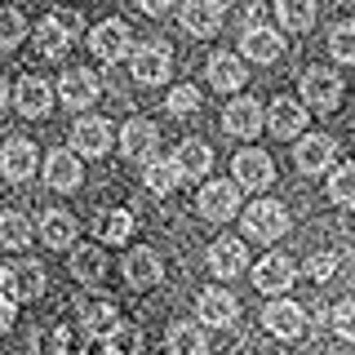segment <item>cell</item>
Returning a JSON list of instances; mask_svg holds the SVG:
<instances>
[{
	"label": "cell",
	"instance_id": "obj_1",
	"mask_svg": "<svg viewBox=\"0 0 355 355\" xmlns=\"http://www.w3.org/2000/svg\"><path fill=\"white\" fill-rule=\"evenodd\" d=\"M284 231H288L284 205H275V200H253V205L244 209V236H249V240L271 244V240H280Z\"/></svg>",
	"mask_w": 355,
	"mask_h": 355
},
{
	"label": "cell",
	"instance_id": "obj_2",
	"mask_svg": "<svg viewBox=\"0 0 355 355\" xmlns=\"http://www.w3.org/2000/svg\"><path fill=\"white\" fill-rule=\"evenodd\" d=\"M222 18H227V5H222V0H182V9H178L182 31H187V36H196V40L218 36Z\"/></svg>",
	"mask_w": 355,
	"mask_h": 355
},
{
	"label": "cell",
	"instance_id": "obj_3",
	"mask_svg": "<svg viewBox=\"0 0 355 355\" xmlns=\"http://www.w3.org/2000/svg\"><path fill=\"white\" fill-rule=\"evenodd\" d=\"M0 293L9 297V302H36L44 293V266L36 262H18V266H5V275H0Z\"/></svg>",
	"mask_w": 355,
	"mask_h": 355
},
{
	"label": "cell",
	"instance_id": "obj_4",
	"mask_svg": "<svg viewBox=\"0 0 355 355\" xmlns=\"http://www.w3.org/2000/svg\"><path fill=\"white\" fill-rule=\"evenodd\" d=\"M89 49H94V58H103V62L111 67V62L129 58L133 36H129V27H125L120 18H107V22H98V27L89 31Z\"/></svg>",
	"mask_w": 355,
	"mask_h": 355
},
{
	"label": "cell",
	"instance_id": "obj_5",
	"mask_svg": "<svg viewBox=\"0 0 355 355\" xmlns=\"http://www.w3.org/2000/svg\"><path fill=\"white\" fill-rule=\"evenodd\" d=\"M293 164H297L306 178L329 173L333 164H338V142H333L329 133H306V138L297 142V151H293Z\"/></svg>",
	"mask_w": 355,
	"mask_h": 355
},
{
	"label": "cell",
	"instance_id": "obj_6",
	"mask_svg": "<svg viewBox=\"0 0 355 355\" xmlns=\"http://www.w3.org/2000/svg\"><path fill=\"white\" fill-rule=\"evenodd\" d=\"M262 329L271 333V338H280V342H293V338H302L306 315H302V306H297V302H288V297H275V302L262 306Z\"/></svg>",
	"mask_w": 355,
	"mask_h": 355
},
{
	"label": "cell",
	"instance_id": "obj_7",
	"mask_svg": "<svg viewBox=\"0 0 355 355\" xmlns=\"http://www.w3.org/2000/svg\"><path fill=\"white\" fill-rule=\"evenodd\" d=\"M302 98H306V107H315V111H333L342 103V76L333 71V67H311L302 76Z\"/></svg>",
	"mask_w": 355,
	"mask_h": 355
},
{
	"label": "cell",
	"instance_id": "obj_8",
	"mask_svg": "<svg viewBox=\"0 0 355 355\" xmlns=\"http://www.w3.org/2000/svg\"><path fill=\"white\" fill-rule=\"evenodd\" d=\"M169 71H173L169 44L151 40V44H138V49H133V80L138 85H160V80H169Z\"/></svg>",
	"mask_w": 355,
	"mask_h": 355
},
{
	"label": "cell",
	"instance_id": "obj_9",
	"mask_svg": "<svg viewBox=\"0 0 355 355\" xmlns=\"http://www.w3.org/2000/svg\"><path fill=\"white\" fill-rule=\"evenodd\" d=\"M240 53L258 67H271V62H280V53H284V36L271 31V27H262V22H253V27L240 31Z\"/></svg>",
	"mask_w": 355,
	"mask_h": 355
},
{
	"label": "cell",
	"instance_id": "obj_10",
	"mask_svg": "<svg viewBox=\"0 0 355 355\" xmlns=\"http://www.w3.org/2000/svg\"><path fill=\"white\" fill-rule=\"evenodd\" d=\"M262 129H271L275 138H297L306 129V107L293 103V98H271V107L262 111Z\"/></svg>",
	"mask_w": 355,
	"mask_h": 355
},
{
	"label": "cell",
	"instance_id": "obj_11",
	"mask_svg": "<svg viewBox=\"0 0 355 355\" xmlns=\"http://www.w3.org/2000/svg\"><path fill=\"white\" fill-rule=\"evenodd\" d=\"M196 209H200V218H209V222H227V218H236V209H240V191H236V182H205V187H200Z\"/></svg>",
	"mask_w": 355,
	"mask_h": 355
},
{
	"label": "cell",
	"instance_id": "obj_12",
	"mask_svg": "<svg viewBox=\"0 0 355 355\" xmlns=\"http://www.w3.org/2000/svg\"><path fill=\"white\" fill-rule=\"evenodd\" d=\"M244 266H249V249H244L240 236H222V240L209 244V271L218 280H236Z\"/></svg>",
	"mask_w": 355,
	"mask_h": 355
},
{
	"label": "cell",
	"instance_id": "obj_13",
	"mask_svg": "<svg viewBox=\"0 0 355 355\" xmlns=\"http://www.w3.org/2000/svg\"><path fill=\"white\" fill-rule=\"evenodd\" d=\"M231 169H236V182H240V187H249V191H266V187L275 182V164H271V155L258 151V147L240 151L236 160H231Z\"/></svg>",
	"mask_w": 355,
	"mask_h": 355
},
{
	"label": "cell",
	"instance_id": "obj_14",
	"mask_svg": "<svg viewBox=\"0 0 355 355\" xmlns=\"http://www.w3.org/2000/svg\"><path fill=\"white\" fill-rule=\"evenodd\" d=\"M9 103H14L27 120H44L53 107V89L40 80V76H22V80L14 85V94H9Z\"/></svg>",
	"mask_w": 355,
	"mask_h": 355
},
{
	"label": "cell",
	"instance_id": "obj_15",
	"mask_svg": "<svg viewBox=\"0 0 355 355\" xmlns=\"http://www.w3.org/2000/svg\"><path fill=\"white\" fill-rule=\"evenodd\" d=\"M98 94H103V85H98V76L85 71V67H71V71L58 80V98L71 111H89V107L98 103Z\"/></svg>",
	"mask_w": 355,
	"mask_h": 355
},
{
	"label": "cell",
	"instance_id": "obj_16",
	"mask_svg": "<svg viewBox=\"0 0 355 355\" xmlns=\"http://www.w3.org/2000/svg\"><path fill=\"white\" fill-rule=\"evenodd\" d=\"M44 182H49L53 191H76V187L85 182V164H80V155L67 151V147L49 151V155H44Z\"/></svg>",
	"mask_w": 355,
	"mask_h": 355
},
{
	"label": "cell",
	"instance_id": "obj_17",
	"mask_svg": "<svg viewBox=\"0 0 355 355\" xmlns=\"http://www.w3.org/2000/svg\"><path fill=\"white\" fill-rule=\"evenodd\" d=\"M71 40H76V18L67 22L58 14H49V18L36 22V53L40 58H62L71 49Z\"/></svg>",
	"mask_w": 355,
	"mask_h": 355
},
{
	"label": "cell",
	"instance_id": "obj_18",
	"mask_svg": "<svg viewBox=\"0 0 355 355\" xmlns=\"http://www.w3.org/2000/svg\"><path fill=\"white\" fill-rule=\"evenodd\" d=\"M297 266L288 253H266V258H258V266H253V284L262 288V293H284L288 284H293Z\"/></svg>",
	"mask_w": 355,
	"mask_h": 355
},
{
	"label": "cell",
	"instance_id": "obj_19",
	"mask_svg": "<svg viewBox=\"0 0 355 355\" xmlns=\"http://www.w3.org/2000/svg\"><path fill=\"white\" fill-rule=\"evenodd\" d=\"M71 147L76 155H107L111 147V125L107 116H80L71 125Z\"/></svg>",
	"mask_w": 355,
	"mask_h": 355
},
{
	"label": "cell",
	"instance_id": "obj_20",
	"mask_svg": "<svg viewBox=\"0 0 355 355\" xmlns=\"http://www.w3.org/2000/svg\"><path fill=\"white\" fill-rule=\"evenodd\" d=\"M196 311H200V320H205V324L227 329V324H236L240 302H236V293H227V288H200Z\"/></svg>",
	"mask_w": 355,
	"mask_h": 355
},
{
	"label": "cell",
	"instance_id": "obj_21",
	"mask_svg": "<svg viewBox=\"0 0 355 355\" xmlns=\"http://www.w3.org/2000/svg\"><path fill=\"white\" fill-rule=\"evenodd\" d=\"M222 129L231 138H258L262 133V107L253 98H231V107L222 111Z\"/></svg>",
	"mask_w": 355,
	"mask_h": 355
},
{
	"label": "cell",
	"instance_id": "obj_22",
	"mask_svg": "<svg viewBox=\"0 0 355 355\" xmlns=\"http://www.w3.org/2000/svg\"><path fill=\"white\" fill-rule=\"evenodd\" d=\"M155 147H160V129H155L151 120H129V125L120 129V151H125V160H151Z\"/></svg>",
	"mask_w": 355,
	"mask_h": 355
},
{
	"label": "cell",
	"instance_id": "obj_23",
	"mask_svg": "<svg viewBox=\"0 0 355 355\" xmlns=\"http://www.w3.org/2000/svg\"><path fill=\"white\" fill-rule=\"evenodd\" d=\"M0 173H5L9 182H27V178L36 173V142L9 138L5 151H0Z\"/></svg>",
	"mask_w": 355,
	"mask_h": 355
},
{
	"label": "cell",
	"instance_id": "obj_24",
	"mask_svg": "<svg viewBox=\"0 0 355 355\" xmlns=\"http://www.w3.org/2000/svg\"><path fill=\"white\" fill-rule=\"evenodd\" d=\"M71 275L85 288L103 284L107 280V253H103V244H76V249H71Z\"/></svg>",
	"mask_w": 355,
	"mask_h": 355
},
{
	"label": "cell",
	"instance_id": "obj_25",
	"mask_svg": "<svg viewBox=\"0 0 355 355\" xmlns=\"http://www.w3.org/2000/svg\"><path fill=\"white\" fill-rule=\"evenodd\" d=\"M125 280L133 288H155L164 280V262H160V253L155 249H129V258H125Z\"/></svg>",
	"mask_w": 355,
	"mask_h": 355
},
{
	"label": "cell",
	"instance_id": "obj_26",
	"mask_svg": "<svg viewBox=\"0 0 355 355\" xmlns=\"http://www.w3.org/2000/svg\"><path fill=\"white\" fill-rule=\"evenodd\" d=\"M205 76H209V85H214L218 94H236L249 71H244V58H240V53H214L209 67H205Z\"/></svg>",
	"mask_w": 355,
	"mask_h": 355
},
{
	"label": "cell",
	"instance_id": "obj_27",
	"mask_svg": "<svg viewBox=\"0 0 355 355\" xmlns=\"http://www.w3.org/2000/svg\"><path fill=\"white\" fill-rule=\"evenodd\" d=\"M142 182H147L151 196H173L178 182H182L173 155H151V160H142Z\"/></svg>",
	"mask_w": 355,
	"mask_h": 355
},
{
	"label": "cell",
	"instance_id": "obj_28",
	"mask_svg": "<svg viewBox=\"0 0 355 355\" xmlns=\"http://www.w3.org/2000/svg\"><path fill=\"white\" fill-rule=\"evenodd\" d=\"M116 324H120V315H116V302H111V297H94V302H85V311H80V333H85V338L103 342Z\"/></svg>",
	"mask_w": 355,
	"mask_h": 355
},
{
	"label": "cell",
	"instance_id": "obj_29",
	"mask_svg": "<svg viewBox=\"0 0 355 355\" xmlns=\"http://www.w3.org/2000/svg\"><path fill=\"white\" fill-rule=\"evenodd\" d=\"M173 164H178V173H182V178H205L209 169H214V147L200 142V138H187L182 147L173 151Z\"/></svg>",
	"mask_w": 355,
	"mask_h": 355
},
{
	"label": "cell",
	"instance_id": "obj_30",
	"mask_svg": "<svg viewBox=\"0 0 355 355\" xmlns=\"http://www.w3.org/2000/svg\"><path fill=\"white\" fill-rule=\"evenodd\" d=\"M40 240L49 244V249H71V240H76V218L67 214V209H49V214L40 218Z\"/></svg>",
	"mask_w": 355,
	"mask_h": 355
},
{
	"label": "cell",
	"instance_id": "obj_31",
	"mask_svg": "<svg viewBox=\"0 0 355 355\" xmlns=\"http://www.w3.org/2000/svg\"><path fill=\"white\" fill-rule=\"evenodd\" d=\"M98 236H103V244H125L133 236V214L129 209H107V214H98Z\"/></svg>",
	"mask_w": 355,
	"mask_h": 355
},
{
	"label": "cell",
	"instance_id": "obj_32",
	"mask_svg": "<svg viewBox=\"0 0 355 355\" xmlns=\"http://www.w3.org/2000/svg\"><path fill=\"white\" fill-rule=\"evenodd\" d=\"M275 14H280L284 31H311V22H315V0H275Z\"/></svg>",
	"mask_w": 355,
	"mask_h": 355
},
{
	"label": "cell",
	"instance_id": "obj_33",
	"mask_svg": "<svg viewBox=\"0 0 355 355\" xmlns=\"http://www.w3.org/2000/svg\"><path fill=\"white\" fill-rule=\"evenodd\" d=\"M169 355H205V333H200V324H187V320L169 324Z\"/></svg>",
	"mask_w": 355,
	"mask_h": 355
},
{
	"label": "cell",
	"instance_id": "obj_34",
	"mask_svg": "<svg viewBox=\"0 0 355 355\" xmlns=\"http://www.w3.org/2000/svg\"><path fill=\"white\" fill-rule=\"evenodd\" d=\"M40 355H85V333L80 329H53V333H44V342H40Z\"/></svg>",
	"mask_w": 355,
	"mask_h": 355
},
{
	"label": "cell",
	"instance_id": "obj_35",
	"mask_svg": "<svg viewBox=\"0 0 355 355\" xmlns=\"http://www.w3.org/2000/svg\"><path fill=\"white\" fill-rule=\"evenodd\" d=\"M31 244V222L22 214H0V249H27Z\"/></svg>",
	"mask_w": 355,
	"mask_h": 355
},
{
	"label": "cell",
	"instance_id": "obj_36",
	"mask_svg": "<svg viewBox=\"0 0 355 355\" xmlns=\"http://www.w3.org/2000/svg\"><path fill=\"white\" fill-rule=\"evenodd\" d=\"M103 342L111 355H142V329L138 324H116Z\"/></svg>",
	"mask_w": 355,
	"mask_h": 355
},
{
	"label": "cell",
	"instance_id": "obj_37",
	"mask_svg": "<svg viewBox=\"0 0 355 355\" xmlns=\"http://www.w3.org/2000/svg\"><path fill=\"white\" fill-rule=\"evenodd\" d=\"M329 53L338 62H351L355 67V22H333V31H329Z\"/></svg>",
	"mask_w": 355,
	"mask_h": 355
},
{
	"label": "cell",
	"instance_id": "obj_38",
	"mask_svg": "<svg viewBox=\"0 0 355 355\" xmlns=\"http://www.w3.org/2000/svg\"><path fill=\"white\" fill-rule=\"evenodd\" d=\"M329 200H338L342 209H355V164H338V169H333Z\"/></svg>",
	"mask_w": 355,
	"mask_h": 355
},
{
	"label": "cell",
	"instance_id": "obj_39",
	"mask_svg": "<svg viewBox=\"0 0 355 355\" xmlns=\"http://www.w3.org/2000/svg\"><path fill=\"white\" fill-rule=\"evenodd\" d=\"M27 36V18L18 9H0V49H14Z\"/></svg>",
	"mask_w": 355,
	"mask_h": 355
},
{
	"label": "cell",
	"instance_id": "obj_40",
	"mask_svg": "<svg viewBox=\"0 0 355 355\" xmlns=\"http://www.w3.org/2000/svg\"><path fill=\"white\" fill-rule=\"evenodd\" d=\"M329 320H333V333H338L342 342H355V297H342Z\"/></svg>",
	"mask_w": 355,
	"mask_h": 355
},
{
	"label": "cell",
	"instance_id": "obj_41",
	"mask_svg": "<svg viewBox=\"0 0 355 355\" xmlns=\"http://www.w3.org/2000/svg\"><path fill=\"white\" fill-rule=\"evenodd\" d=\"M169 111H173V116H196V111H200V89L196 85L169 89Z\"/></svg>",
	"mask_w": 355,
	"mask_h": 355
},
{
	"label": "cell",
	"instance_id": "obj_42",
	"mask_svg": "<svg viewBox=\"0 0 355 355\" xmlns=\"http://www.w3.org/2000/svg\"><path fill=\"white\" fill-rule=\"evenodd\" d=\"M333 271H338V258H333V253H315V258L306 262V275H311L315 284H329Z\"/></svg>",
	"mask_w": 355,
	"mask_h": 355
},
{
	"label": "cell",
	"instance_id": "obj_43",
	"mask_svg": "<svg viewBox=\"0 0 355 355\" xmlns=\"http://www.w3.org/2000/svg\"><path fill=\"white\" fill-rule=\"evenodd\" d=\"M133 5H138L142 14H155V18H160V14H169V9H173V0H133Z\"/></svg>",
	"mask_w": 355,
	"mask_h": 355
},
{
	"label": "cell",
	"instance_id": "obj_44",
	"mask_svg": "<svg viewBox=\"0 0 355 355\" xmlns=\"http://www.w3.org/2000/svg\"><path fill=\"white\" fill-rule=\"evenodd\" d=\"M9 329H14V302L0 293V333H9Z\"/></svg>",
	"mask_w": 355,
	"mask_h": 355
},
{
	"label": "cell",
	"instance_id": "obj_45",
	"mask_svg": "<svg viewBox=\"0 0 355 355\" xmlns=\"http://www.w3.org/2000/svg\"><path fill=\"white\" fill-rule=\"evenodd\" d=\"M9 94H14V89H9V80H5V76H0V111L9 107Z\"/></svg>",
	"mask_w": 355,
	"mask_h": 355
},
{
	"label": "cell",
	"instance_id": "obj_46",
	"mask_svg": "<svg viewBox=\"0 0 355 355\" xmlns=\"http://www.w3.org/2000/svg\"><path fill=\"white\" fill-rule=\"evenodd\" d=\"M0 275H5V262H0Z\"/></svg>",
	"mask_w": 355,
	"mask_h": 355
},
{
	"label": "cell",
	"instance_id": "obj_47",
	"mask_svg": "<svg viewBox=\"0 0 355 355\" xmlns=\"http://www.w3.org/2000/svg\"><path fill=\"white\" fill-rule=\"evenodd\" d=\"M103 355H111V351H103Z\"/></svg>",
	"mask_w": 355,
	"mask_h": 355
}]
</instances>
